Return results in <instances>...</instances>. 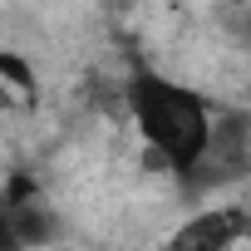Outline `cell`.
<instances>
[{"label":"cell","mask_w":251,"mask_h":251,"mask_svg":"<svg viewBox=\"0 0 251 251\" xmlns=\"http://www.w3.org/2000/svg\"><path fill=\"white\" fill-rule=\"evenodd\" d=\"M123 99H128V113L138 123V133L148 138V148L182 177L202 158V148L212 138V113H207L202 94H192V89L143 69V74L128 79Z\"/></svg>","instance_id":"cell-1"},{"label":"cell","mask_w":251,"mask_h":251,"mask_svg":"<svg viewBox=\"0 0 251 251\" xmlns=\"http://www.w3.org/2000/svg\"><path fill=\"white\" fill-rule=\"evenodd\" d=\"M246 168H251V118L246 113H222V118H212V138H207L202 158L182 173V182L192 192H202V187L236 182Z\"/></svg>","instance_id":"cell-2"},{"label":"cell","mask_w":251,"mask_h":251,"mask_svg":"<svg viewBox=\"0 0 251 251\" xmlns=\"http://www.w3.org/2000/svg\"><path fill=\"white\" fill-rule=\"evenodd\" d=\"M241 236H251V207H207L187 217L163 241V251H231Z\"/></svg>","instance_id":"cell-3"},{"label":"cell","mask_w":251,"mask_h":251,"mask_svg":"<svg viewBox=\"0 0 251 251\" xmlns=\"http://www.w3.org/2000/svg\"><path fill=\"white\" fill-rule=\"evenodd\" d=\"M226 30H231V40H241V45L251 50V0L226 5Z\"/></svg>","instance_id":"cell-4"}]
</instances>
